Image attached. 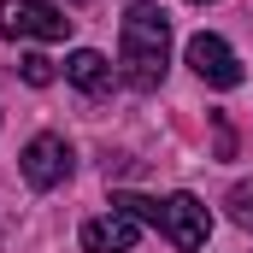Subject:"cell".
<instances>
[{"mask_svg":"<svg viewBox=\"0 0 253 253\" xmlns=\"http://www.w3.org/2000/svg\"><path fill=\"white\" fill-rule=\"evenodd\" d=\"M118 59H124L129 88H159L165 83V59H171V18L159 6H129L118 24Z\"/></svg>","mask_w":253,"mask_h":253,"instance_id":"obj_1","label":"cell"},{"mask_svg":"<svg viewBox=\"0 0 253 253\" xmlns=\"http://www.w3.org/2000/svg\"><path fill=\"white\" fill-rule=\"evenodd\" d=\"M0 36L6 42H65L71 18L47 0H0Z\"/></svg>","mask_w":253,"mask_h":253,"instance_id":"obj_2","label":"cell"},{"mask_svg":"<svg viewBox=\"0 0 253 253\" xmlns=\"http://www.w3.org/2000/svg\"><path fill=\"white\" fill-rule=\"evenodd\" d=\"M165 242H177V248H206V236H212V212L194 200V194H165V200H153V218H147Z\"/></svg>","mask_w":253,"mask_h":253,"instance_id":"obj_3","label":"cell"},{"mask_svg":"<svg viewBox=\"0 0 253 253\" xmlns=\"http://www.w3.org/2000/svg\"><path fill=\"white\" fill-rule=\"evenodd\" d=\"M65 177H71V147H65V135H36V141L24 147V183H30V189H59Z\"/></svg>","mask_w":253,"mask_h":253,"instance_id":"obj_4","label":"cell"},{"mask_svg":"<svg viewBox=\"0 0 253 253\" xmlns=\"http://www.w3.org/2000/svg\"><path fill=\"white\" fill-rule=\"evenodd\" d=\"M189 65H194V77L212 83V88H236L242 83V59L230 53L224 36H194L189 42Z\"/></svg>","mask_w":253,"mask_h":253,"instance_id":"obj_5","label":"cell"},{"mask_svg":"<svg viewBox=\"0 0 253 253\" xmlns=\"http://www.w3.org/2000/svg\"><path fill=\"white\" fill-rule=\"evenodd\" d=\"M135 236H141V224L112 206L106 218H88V224H83V253H129Z\"/></svg>","mask_w":253,"mask_h":253,"instance_id":"obj_6","label":"cell"},{"mask_svg":"<svg viewBox=\"0 0 253 253\" xmlns=\"http://www.w3.org/2000/svg\"><path fill=\"white\" fill-rule=\"evenodd\" d=\"M65 77H71L83 94H112V59L94 53V47H77V53L65 59Z\"/></svg>","mask_w":253,"mask_h":253,"instance_id":"obj_7","label":"cell"},{"mask_svg":"<svg viewBox=\"0 0 253 253\" xmlns=\"http://www.w3.org/2000/svg\"><path fill=\"white\" fill-rule=\"evenodd\" d=\"M224 206H230V218H236L242 230H253V183H236V189H230V200H224Z\"/></svg>","mask_w":253,"mask_h":253,"instance_id":"obj_8","label":"cell"},{"mask_svg":"<svg viewBox=\"0 0 253 253\" xmlns=\"http://www.w3.org/2000/svg\"><path fill=\"white\" fill-rule=\"evenodd\" d=\"M18 71H24V83H36V88H47V83H53V59H42V53H24Z\"/></svg>","mask_w":253,"mask_h":253,"instance_id":"obj_9","label":"cell"},{"mask_svg":"<svg viewBox=\"0 0 253 253\" xmlns=\"http://www.w3.org/2000/svg\"><path fill=\"white\" fill-rule=\"evenodd\" d=\"M194 6H206V0H194Z\"/></svg>","mask_w":253,"mask_h":253,"instance_id":"obj_10","label":"cell"}]
</instances>
